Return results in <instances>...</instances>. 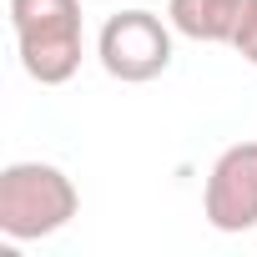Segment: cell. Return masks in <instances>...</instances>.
<instances>
[{
	"label": "cell",
	"instance_id": "6da1fadb",
	"mask_svg": "<svg viewBox=\"0 0 257 257\" xmlns=\"http://www.w3.org/2000/svg\"><path fill=\"white\" fill-rule=\"evenodd\" d=\"M81 212L76 182L56 162H11L0 172V232L11 242H41L71 227Z\"/></svg>",
	"mask_w": 257,
	"mask_h": 257
},
{
	"label": "cell",
	"instance_id": "7a4b0ae2",
	"mask_svg": "<svg viewBox=\"0 0 257 257\" xmlns=\"http://www.w3.org/2000/svg\"><path fill=\"white\" fill-rule=\"evenodd\" d=\"M11 31L31 81L66 86L81 71V56H86L81 0H11Z\"/></svg>",
	"mask_w": 257,
	"mask_h": 257
},
{
	"label": "cell",
	"instance_id": "3957f363",
	"mask_svg": "<svg viewBox=\"0 0 257 257\" xmlns=\"http://www.w3.org/2000/svg\"><path fill=\"white\" fill-rule=\"evenodd\" d=\"M172 36H177L172 21H162L152 11H116L96 36L101 71L126 86H147L172 66Z\"/></svg>",
	"mask_w": 257,
	"mask_h": 257
},
{
	"label": "cell",
	"instance_id": "277c9868",
	"mask_svg": "<svg viewBox=\"0 0 257 257\" xmlns=\"http://www.w3.org/2000/svg\"><path fill=\"white\" fill-rule=\"evenodd\" d=\"M202 212L217 232H252L257 227V142H232L202 187Z\"/></svg>",
	"mask_w": 257,
	"mask_h": 257
},
{
	"label": "cell",
	"instance_id": "5b68a950",
	"mask_svg": "<svg viewBox=\"0 0 257 257\" xmlns=\"http://www.w3.org/2000/svg\"><path fill=\"white\" fill-rule=\"evenodd\" d=\"M252 0H167V21L177 36L187 41H207V46H232L242 16Z\"/></svg>",
	"mask_w": 257,
	"mask_h": 257
},
{
	"label": "cell",
	"instance_id": "8992f818",
	"mask_svg": "<svg viewBox=\"0 0 257 257\" xmlns=\"http://www.w3.org/2000/svg\"><path fill=\"white\" fill-rule=\"evenodd\" d=\"M232 51H237L247 66H257V0L247 6V16H242V26H237V36H232Z\"/></svg>",
	"mask_w": 257,
	"mask_h": 257
}]
</instances>
